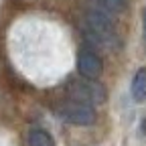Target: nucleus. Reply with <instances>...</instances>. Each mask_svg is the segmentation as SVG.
Instances as JSON below:
<instances>
[{"label": "nucleus", "mask_w": 146, "mask_h": 146, "mask_svg": "<svg viewBox=\"0 0 146 146\" xmlns=\"http://www.w3.org/2000/svg\"><path fill=\"white\" fill-rule=\"evenodd\" d=\"M142 33H144V43H146V8L142 10Z\"/></svg>", "instance_id": "obj_8"}, {"label": "nucleus", "mask_w": 146, "mask_h": 146, "mask_svg": "<svg viewBox=\"0 0 146 146\" xmlns=\"http://www.w3.org/2000/svg\"><path fill=\"white\" fill-rule=\"evenodd\" d=\"M69 94L73 100H79L83 104H104L106 100V91L100 83H96V79H83V81H75V79H71L69 85Z\"/></svg>", "instance_id": "obj_2"}, {"label": "nucleus", "mask_w": 146, "mask_h": 146, "mask_svg": "<svg viewBox=\"0 0 146 146\" xmlns=\"http://www.w3.org/2000/svg\"><path fill=\"white\" fill-rule=\"evenodd\" d=\"M29 146H55V140L45 130H31V134H29Z\"/></svg>", "instance_id": "obj_7"}, {"label": "nucleus", "mask_w": 146, "mask_h": 146, "mask_svg": "<svg viewBox=\"0 0 146 146\" xmlns=\"http://www.w3.org/2000/svg\"><path fill=\"white\" fill-rule=\"evenodd\" d=\"M132 98H134V102L146 100V67L138 69L132 79Z\"/></svg>", "instance_id": "obj_5"}, {"label": "nucleus", "mask_w": 146, "mask_h": 146, "mask_svg": "<svg viewBox=\"0 0 146 146\" xmlns=\"http://www.w3.org/2000/svg\"><path fill=\"white\" fill-rule=\"evenodd\" d=\"M91 8H98L104 10L108 14H118L126 8V0H89Z\"/></svg>", "instance_id": "obj_6"}, {"label": "nucleus", "mask_w": 146, "mask_h": 146, "mask_svg": "<svg viewBox=\"0 0 146 146\" xmlns=\"http://www.w3.org/2000/svg\"><path fill=\"white\" fill-rule=\"evenodd\" d=\"M77 71H79L81 77L98 79L104 73V61H102L100 55L91 53V51H83L77 57Z\"/></svg>", "instance_id": "obj_4"}, {"label": "nucleus", "mask_w": 146, "mask_h": 146, "mask_svg": "<svg viewBox=\"0 0 146 146\" xmlns=\"http://www.w3.org/2000/svg\"><path fill=\"white\" fill-rule=\"evenodd\" d=\"M59 116L65 122H71L75 126H89V124H94V120H96L94 108H91L89 104L79 102V100H73V98L59 108Z\"/></svg>", "instance_id": "obj_3"}, {"label": "nucleus", "mask_w": 146, "mask_h": 146, "mask_svg": "<svg viewBox=\"0 0 146 146\" xmlns=\"http://www.w3.org/2000/svg\"><path fill=\"white\" fill-rule=\"evenodd\" d=\"M114 14H108L98 8H89L83 16V33L85 39L91 41L100 49L114 51L120 49V36L116 31V23L112 21Z\"/></svg>", "instance_id": "obj_1"}]
</instances>
